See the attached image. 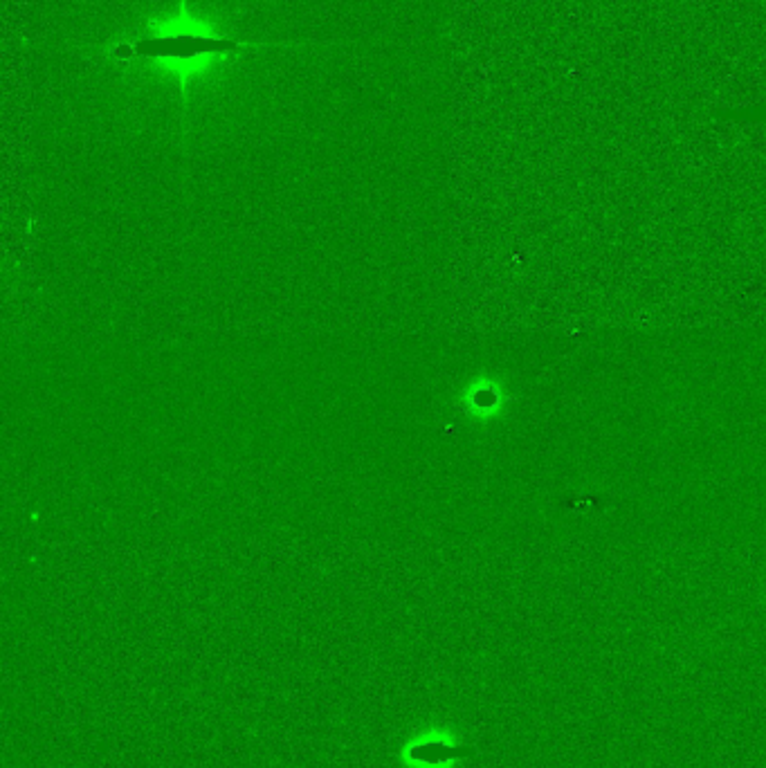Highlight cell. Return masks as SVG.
<instances>
[{
	"instance_id": "cell-1",
	"label": "cell",
	"mask_w": 766,
	"mask_h": 768,
	"mask_svg": "<svg viewBox=\"0 0 766 768\" xmlns=\"http://www.w3.org/2000/svg\"><path fill=\"white\" fill-rule=\"evenodd\" d=\"M295 41H248L221 32L212 21L191 12L189 0H178L171 14L151 18L142 30L104 48V57L115 63H155L176 77L180 106L187 104L189 84L218 63L248 52L297 48Z\"/></svg>"
}]
</instances>
